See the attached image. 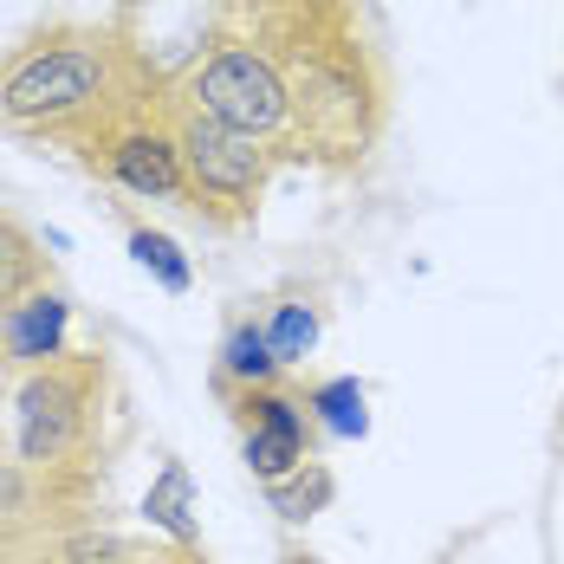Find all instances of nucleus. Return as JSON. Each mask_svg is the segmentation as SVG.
Instances as JSON below:
<instances>
[{
  "label": "nucleus",
  "mask_w": 564,
  "mask_h": 564,
  "mask_svg": "<svg viewBox=\"0 0 564 564\" xmlns=\"http://www.w3.org/2000/svg\"><path fill=\"white\" fill-rule=\"evenodd\" d=\"M130 91V58L111 33L65 26L33 40L20 58L0 65V123L7 130H53V137H85L98 130Z\"/></svg>",
  "instance_id": "f257e3e1"
},
{
  "label": "nucleus",
  "mask_w": 564,
  "mask_h": 564,
  "mask_svg": "<svg viewBox=\"0 0 564 564\" xmlns=\"http://www.w3.org/2000/svg\"><path fill=\"white\" fill-rule=\"evenodd\" d=\"M105 402V357L98 350H65L53 364L26 370L20 377V395H13V448H20V467L46 480L53 507L65 500L72 474L91 460V442H98V409Z\"/></svg>",
  "instance_id": "f03ea898"
},
{
  "label": "nucleus",
  "mask_w": 564,
  "mask_h": 564,
  "mask_svg": "<svg viewBox=\"0 0 564 564\" xmlns=\"http://www.w3.org/2000/svg\"><path fill=\"white\" fill-rule=\"evenodd\" d=\"M175 130V150H182V175H188V208L215 227H240L260 215V195H267V143L253 137H234L227 123H215L208 111H195L182 91L163 98Z\"/></svg>",
  "instance_id": "7ed1b4c3"
},
{
  "label": "nucleus",
  "mask_w": 564,
  "mask_h": 564,
  "mask_svg": "<svg viewBox=\"0 0 564 564\" xmlns=\"http://www.w3.org/2000/svg\"><path fill=\"white\" fill-rule=\"evenodd\" d=\"M85 163L117 182L123 195L137 202H175L188 208V175H182V150H175V130H170V111H150V105H117L98 130L78 137Z\"/></svg>",
  "instance_id": "20e7f679"
},
{
  "label": "nucleus",
  "mask_w": 564,
  "mask_h": 564,
  "mask_svg": "<svg viewBox=\"0 0 564 564\" xmlns=\"http://www.w3.org/2000/svg\"><path fill=\"white\" fill-rule=\"evenodd\" d=\"M182 98L195 111H208L215 123H227L234 137H253V143H273L292 123V85L260 46H215L188 72Z\"/></svg>",
  "instance_id": "39448f33"
},
{
  "label": "nucleus",
  "mask_w": 564,
  "mask_h": 564,
  "mask_svg": "<svg viewBox=\"0 0 564 564\" xmlns=\"http://www.w3.org/2000/svg\"><path fill=\"white\" fill-rule=\"evenodd\" d=\"M227 415L240 422V460L260 487H273L285 474H299L312 454V415H305V395L292 390H247V395H227Z\"/></svg>",
  "instance_id": "423d86ee"
},
{
  "label": "nucleus",
  "mask_w": 564,
  "mask_h": 564,
  "mask_svg": "<svg viewBox=\"0 0 564 564\" xmlns=\"http://www.w3.org/2000/svg\"><path fill=\"white\" fill-rule=\"evenodd\" d=\"M65 332H72V299L53 285H33L7 318H0V364L13 370H40L65 357Z\"/></svg>",
  "instance_id": "0eeeda50"
},
{
  "label": "nucleus",
  "mask_w": 564,
  "mask_h": 564,
  "mask_svg": "<svg viewBox=\"0 0 564 564\" xmlns=\"http://www.w3.org/2000/svg\"><path fill=\"white\" fill-rule=\"evenodd\" d=\"M280 377H285V364L267 344V325L260 318H234L221 350H215V390H221V402L227 395H247V390H273Z\"/></svg>",
  "instance_id": "6e6552de"
},
{
  "label": "nucleus",
  "mask_w": 564,
  "mask_h": 564,
  "mask_svg": "<svg viewBox=\"0 0 564 564\" xmlns=\"http://www.w3.org/2000/svg\"><path fill=\"white\" fill-rule=\"evenodd\" d=\"M143 519L170 539L175 552H202V519H195V480L182 460H163V474L143 494Z\"/></svg>",
  "instance_id": "1a4fd4ad"
},
{
  "label": "nucleus",
  "mask_w": 564,
  "mask_h": 564,
  "mask_svg": "<svg viewBox=\"0 0 564 564\" xmlns=\"http://www.w3.org/2000/svg\"><path fill=\"white\" fill-rule=\"evenodd\" d=\"M305 415H312V429H325V435H338V442H364L370 435V395L357 377H325V383H312L305 390Z\"/></svg>",
  "instance_id": "9d476101"
},
{
  "label": "nucleus",
  "mask_w": 564,
  "mask_h": 564,
  "mask_svg": "<svg viewBox=\"0 0 564 564\" xmlns=\"http://www.w3.org/2000/svg\"><path fill=\"white\" fill-rule=\"evenodd\" d=\"M40 273H46V253H40V240H33L26 227L0 208V318H7V312H13V305L33 292V285H46Z\"/></svg>",
  "instance_id": "9b49d317"
},
{
  "label": "nucleus",
  "mask_w": 564,
  "mask_h": 564,
  "mask_svg": "<svg viewBox=\"0 0 564 564\" xmlns=\"http://www.w3.org/2000/svg\"><path fill=\"white\" fill-rule=\"evenodd\" d=\"M46 507H53L46 480L26 474L20 460H0V552H7V539L40 532V525H46Z\"/></svg>",
  "instance_id": "f8f14e48"
},
{
  "label": "nucleus",
  "mask_w": 564,
  "mask_h": 564,
  "mask_svg": "<svg viewBox=\"0 0 564 564\" xmlns=\"http://www.w3.org/2000/svg\"><path fill=\"white\" fill-rule=\"evenodd\" d=\"M332 494H338V480H332V467H325V460H305L299 474H285V480L267 487V500H273V512H280L285 525L318 519V512L332 507Z\"/></svg>",
  "instance_id": "ddd939ff"
},
{
  "label": "nucleus",
  "mask_w": 564,
  "mask_h": 564,
  "mask_svg": "<svg viewBox=\"0 0 564 564\" xmlns=\"http://www.w3.org/2000/svg\"><path fill=\"white\" fill-rule=\"evenodd\" d=\"M260 325H267V344H273V357H280L285 370H299V364L318 350V332H325V325H318V305H305V299L273 305Z\"/></svg>",
  "instance_id": "4468645a"
},
{
  "label": "nucleus",
  "mask_w": 564,
  "mask_h": 564,
  "mask_svg": "<svg viewBox=\"0 0 564 564\" xmlns=\"http://www.w3.org/2000/svg\"><path fill=\"white\" fill-rule=\"evenodd\" d=\"M130 260H137L150 280L163 285V292H188V285H195V267H188V253L175 247L163 227H143V221L130 227Z\"/></svg>",
  "instance_id": "2eb2a0df"
},
{
  "label": "nucleus",
  "mask_w": 564,
  "mask_h": 564,
  "mask_svg": "<svg viewBox=\"0 0 564 564\" xmlns=\"http://www.w3.org/2000/svg\"><path fill=\"white\" fill-rule=\"evenodd\" d=\"M143 552H130L111 532H65L53 545V564H137Z\"/></svg>",
  "instance_id": "dca6fc26"
},
{
  "label": "nucleus",
  "mask_w": 564,
  "mask_h": 564,
  "mask_svg": "<svg viewBox=\"0 0 564 564\" xmlns=\"http://www.w3.org/2000/svg\"><path fill=\"white\" fill-rule=\"evenodd\" d=\"M137 564H202V552H175L170 545V552H143Z\"/></svg>",
  "instance_id": "f3484780"
}]
</instances>
